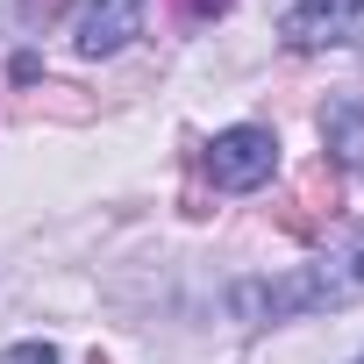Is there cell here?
I'll use <instances>...</instances> for the list:
<instances>
[{"label": "cell", "mask_w": 364, "mask_h": 364, "mask_svg": "<svg viewBox=\"0 0 364 364\" xmlns=\"http://www.w3.org/2000/svg\"><path fill=\"white\" fill-rule=\"evenodd\" d=\"M143 15H150V0H93V8L79 15V29H72L79 58H114V50H129V43L143 36Z\"/></svg>", "instance_id": "4"}, {"label": "cell", "mask_w": 364, "mask_h": 364, "mask_svg": "<svg viewBox=\"0 0 364 364\" xmlns=\"http://www.w3.org/2000/svg\"><path fill=\"white\" fill-rule=\"evenodd\" d=\"M364 29V0H293L279 36L286 50H328V43H357Z\"/></svg>", "instance_id": "3"}, {"label": "cell", "mask_w": 364, "mask_h": 364, "mask_svg": "<svg viewBox=\"0 0 364 364\" xmlns=\"http://www.w3.org/2000/svg\"><path fill=\"white\" fill-rule=\"evenodd\" d=\"M357 364H364V357H357Z\"/></svg>", "instance_id": "6"}, {"label": "cell", "mask_w": 364, "mask_h": 364, "mask_svg": "<svg viewBox=\"0 0 364 364\" xmlns=\"http://www.w3.org/2000/svg\"><path fill=\"white\" fill-rule=\"evenodd\" d=\"M272 171H279V136L257 129V122H236V129H222L208 143V178L222 193H250V186H264Z\"/></svg>", "instance_id": "2"}, {"label": "cell", "mask_w": 364, "mask_h": 364, "mask_svg": "<svg viewBox=\"0 0 364 364\" xmlns=\"http://www.w3.org/2000/svg\"><path fill=\"white\" fill-rule=\"evenodd\" d=\"M364 293V250L357 257H336V264H314V272H300V279H279V286H243L236 293V307L243 314H307V307H343V300H357Z\"/></svg>", "instance_id": "1"}, {"label": "cell", "mask_w": 364, "mask_h": 364, "mask_svg": "<svg viewBox=\"0 0 364 364\" xmlns=\"http://www.w3.org/2000/svg\"><path fill=\"white\" fill-rule=\"evenodd\" d=\"M0 364H58L50 343H15V350H0Z\"/></svg>", "instance_id": "5"}]
</instances>
